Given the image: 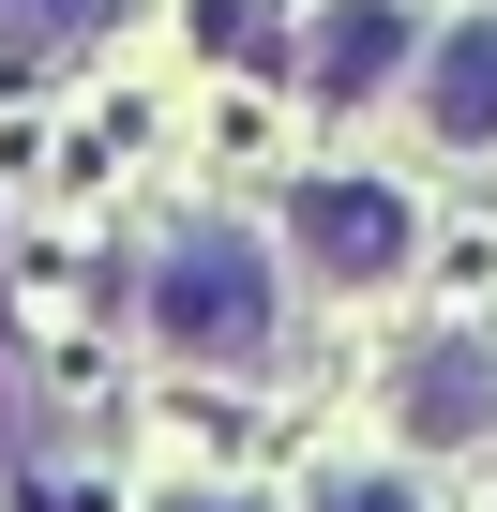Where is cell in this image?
<instances>
[{
  "label": "cell",
  "instance_id": "5",
  "mask_svg": "<svg viewBox=\"0 0 497 512\" xmlns=\"http://www.w3.org/2000/svg\"><path fill=\"white\" fill-rule=\"evenodd\" d=\"M422 136L437 151H497V16H452L422 46Z\"/></svg>",
  "mask_w": 497,
  "mask_h": 512
},
{
  "label": "cell",
  "instance_id": "8",
  "mask_svg": "<svg viewBox=\"0 0 497 512\" xmlns=\"http://www.w3.org/2000/svg\"><path fill=\"white\" fill-rule=\"evenodd\" d=\"M166 512H257V497H166Z\"/></svg>",
  "mask_w": 497,
  "mask_h": 512
},
{
  "label": "cell",
  "instance_id": "3",
  "mask_svg": "<svg viewBox=\"0 0 497 512\" xmlns=\"http://www.w3.org/2000/svg\"><path fill=\"white\" fill-rule=\"evenodd\" d=\"M392 422H407L422 452L497 437V332H437V347H407V362H392Z\"/></svg>",
  "mask_w": 497,
  "mask_h": 512
},
{
  "label": "cell",
  "instance_id": "1",
  "mask_svg": "<svg viewBox=\"0 0 497 512\" xmlns=\"http://www.w3.org/2000/svg\"><path fill=\"white\" fill-rule=\"evenodd\" d=\"M151 332L181 362H257L272 347V256H257V226H166V256H151Z\"/></svg>",
  "mask_w": 497,
  "mask_h": 512
},
{
  "label": "cell",
  "instance_id": "2",
  "mask_svg": "<svg viewBox=\"0 0 497 512\" xmlns=\"http://www.w3.org/2000/svg\"><path fill=\"white\" fill-rule=\"evenodd\" d=\"M287 256H302L317 287H392L407 256H422V211L392 181H302L287 196Z\"/></svg>",
  "mask_w": 497,
  "mask_h": 512
},
{
  "label": "cell",
  "instance_id": "6",
  "mask_svg": "<svg viewBox=\"0 0 497 512\" xmlns=\"http://www.w3.org/2000/svg\"><path fill=\"white\" fill-rule=\"evenodd\" d=\"M0 31L46 61V46H91V31H106V0H0Z\"/></svg>",
  "mask_w": 497,
  "mask_h": 512
},
{
  "label": "cell",
  "instance_id": "7",
  "mask_svg": "<svg viewBox=\"0 0 497 512\" xmlns=\"http://www.w3.org/2000/svg\"><path fill=\"white\" fill-rule=\"evenodd\" d=\"M317 512H422V497H407V467H332Z\"/></svg>",
  "mask_w": 497,
  "mask_h": 512
},
{
  "label": "cell",
  "instance_id": "4",
  "mask_svg": "<svg viewBox=\"0 0 497 512\" xmlns=\"http://www.w3.org/2000/svg\"><path fill=\"white\" fill-rule=\"evenodd\" d=\"M392 76H407V0H332L302 31V91L317 106H377Z\"/></svg>",
  "mask_w": 497,
  "mask_h": 512
}]
</instances>
